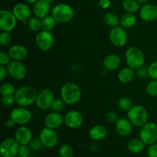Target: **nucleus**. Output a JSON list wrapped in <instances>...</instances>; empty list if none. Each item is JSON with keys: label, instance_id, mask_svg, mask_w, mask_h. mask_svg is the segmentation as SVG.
<instances>
[{"label": "nucleus", "instance_id": "50", "mask_svg": "<svg viewBox=\"0 0 157 157\" xmlns=\"http://www.w3.org/2000/svg\"><path fill=\"white\" fill-rule=\"evenodd\" d=\"M81 67V65L80 64H78V63H73V64L71 65V69L73 71L79 70Z\"/></svg>", "mask_w": 157, "mask_h": 157}, {"label": "nucleus", "instance_id": "43", "mask_svg": "<svg viewBox=\"0 0 157 157\" xmlns=\"http://www.w3.org/2000/svg\"><path fill=\"white\" fill-rule=\"evenodd\" d=\"M31 149L29 145H20L18 156L19 157H29L31 156Z\"/></svg>", "mask_w": 157, "mask_h": 157}, {"label": "nucleus", "instance_id": "13", "mask_svg": "<svg viewBox=\"0 0 157 157\" xmlns=\"http://www.w3.org/2000/svg\"><path fill=\"white\" fill-rule=\"evenodd\" d=\"M6 67L9 76L17 81L23 80L27 75V69L21 61H12Z\"/></svg>", "mask_w": 157, "mask_h": 157}, {"label": "nucleus", "instance_id": "1", "mask_svg": "<svg viewBox=\"0 0 157 157\" xmlns=\"http://www.w3.org/2000/svg\"><path fill=\"white\" fill-rule=\"evenodd\" d=\"M38 93L35 88L30 85L21 86L15 93L16 104L21 107H29L36 102Z\"/></svg>", "mask_w": 157, "mask_h": 157}, {"label": "nucleus", "instance_id": "46", "mask_svg": "<svg viewBox=\"0 0 157 157\" xmlns=\"http://www.w3.org/2000/svg\"><path fill=\"white\" fill-rule=\"evenodd\" d=\"M98 5L102 9H107L111 5L110 0H99Z\"/></svg>", "mask_w": 157, "mask_h": 157}, {"label": "nucleus", "instance_id": "28", "mask_svg": "<svg viewBox=\"0 0 157 157\" xmlns=\"http://www.w3.org/2000/svg\"><path fill=\"white\" fill-rule=\"evenodd\" d=\"M122 6L126 12H129V13L134 14L139 12L140 9V3L137 0H124Z\"/></svg>", "mask_w": 157, "mask_h": 157}, {"label": "nucleus", "instance_id": "47", "mask_svg": "<svg viewBox=\"0 0 157 157\" xmlns=\"http://www.w3.org/2000/svg\"><path fill=\"white\" fill-rule=\"evenodd\" d=\"M8 74V71H7V67L6 66L4 65H1L0 66V80L2 81V80L5 79V78L6 77Z\"/></svg>", "mask_w": 157, "mask_h": 157}, {"label": "nucleus", "instance_id": "37", "mask_svg": "<svg viewBox=\"0 0 157 157\" xmlns=\"http://www.w3.org/2000/svg\"><path fill=\"white\" fill-rule=\"evenodd\" d=\"M147 92L150 96L157 97V80H152L147 86Z\"/></svg>", "mask_w": 157, "mask_h": 157}, {"label": "nucleus", "instance_id": "19", "mask_svg": "<svg viewBox=\"0 0 157 157\" xmlns=\"http://www.w3.org/2000/svg\"><path fill=\"white\" fill-rule=\"evenodd\" d=\"M51 12V2L47 0H38L34 4L33 12L38 18L42 19L49 15Z\"/></svg>", "mask_w": 157, "mask_h": 157}, {"label": "nucleus", "instance_id": "29", "mask_svg": "<svg viewBox=\"0 0 157 157\" xmlns=\"http://www.w3.org/2000/svg\"><path fill=\"white\" fill-rule=\"evenodd\" d=\"M28 28L32 32H38L42 30V23H41V18H38L36 16H31L26 21Z\"/></svg>", "mask_w": 157, "mask_h": 157}, {"label": "nucleus", "instance_id": "16", "mask_svg": "<svg viewBox=\"0 0 157 157\" xmlns=\"http://www.w3.org/2000/svg\"><path fill=\"white\" fill-rule=\"evenodd\" d=\"M139 14L140 18L144 21H155L157 19V6L152 3L144 4L140 9Z\"/></svg>", "mask_w": 157, "mask_h": 157}, {"label": "nucleus", "instance_id": "55", "mask_svg": "<svg viewBox=\"0 0 157 157\" xmlns=\"http://www.w3.org/2000/svg\"><path fill=\"white\" fill-rule=\"evenodd\" d=\"M15 157H17V156H15ZM18 157H19V156H18Z\"/></svg>", "mask_w": 157, "mask_h": 157}, {"label": "nucleus", "instance_id": "9", "mask_svg": "<svg viewBox=\"0 0 157 157\" xmlns=\"http://www.w3.org/2000/svg\"><path fill=\"white\" fill-rule=\"evenodd\" d=\"M35 43L40 50L46 52L53 47L55 38L52 32L41 30L38 32L35 37Z\"/></svg>", "mask_w": 157, "mask_h": 157}, {"label": "nucleus", "instance_id": "39", "mask_svg": "<svg viewBox=\"0 0 157 157\" xmlns=\"http://www.w3.org/2000/svg\"><path fill=\"white\" fill-rule=\"evenodd\" d=\"M135 75L140 80H145L149 77V71L148 67H145V66H142V67H139L135 71Z\"/></svg>", "mask_w": 157, "mask_h": 157}, {"label": "nucleus", "instance_id": "7", "mask_svg": "<svg viewBox=\"0 0 157 157\" xmlns=\"http://www.w3.org/2000/svg\"><path fill=\"white\" fill-rule=\"evenodd\" d=\"M109 40L115 47L122 48L125 46L128 40V36L125 29L121 25L112 28L109 33Z\"/></svg>", "mask_w": 157, "mask_h": 157}, {"label": "nucleus", "instance_id": "23", "mask_svg": "<svg viewBox=\"0 0 157 157\" xmlns=\"http://www.w3.org/2000/svg\"><path fill=\"white\" fill-rule=\"evenodd\" d=\"M121 64V58L116 54L107 55L103 61V66L107 71H115Z\"/></svg>", "mask_w": 157, "mask_h": 157}, {"label": "nucleus", "instance_id": "54", "mask_svg": "<svg viewBox=\"0 0 157 157\" xmlns=\"http://www.w3.org/2000/svg\"><path fill=\"white\" fill-rule=\"evenodd\" d=\"M29 157H36V156H30Z\"/></svg>", "mask_w": 157, "mask_h": 157}, {"label": "nucleus", "instance_id": "8", "mask_svg": "<svg viewBox=\"0 0 157 157\" xmlns=\"http://www.w3.org/2000/svg\"><path fill=\"white\" fill-rule=\"evenodd\" d=\"M17 18L12 11L2 9L0 11V29L2 32H10L15 29Z\"/></svg>", "mask_w": 157, "mask_h": 157}, {"label": "nucleus", "instance_id": "44", "mask_svg": "<svg viewBox=\"0 0 157 157\" xmlns=\"http://www.w3.org/2000/svg\"><path fill=\"white\" fill-rule=\"evenodd\" d=\"M106 120L107 121V122L111 123V124H115V123L117 121L118 115L117 114V113H115L114 111H109L106 113Z\"/></svg>", "mask_w": 157, "mask_h": 157}, {"label": "nucleus", "instance_id": "17", "mask_svg": "<svg viewBox=\"0 0 157 157\" xmlns=\"http://www.w3.org/2000/svg\"><path fill=\"white\" fill-rule=\"evenodd\" d=\"M15 139L20 145H29L33 139L32 131L25 125L20 126L15 133Z\"/></svg>", "mask_w": 157, "mask_h": 157}, {"label": "nucleus", "instance_id": "26", "mask_svg": "<svg viewBox=\"0 0 157 157\" xmlns=\"http://www.w3.org/2000/svg\"><path fill=\"white\" fill-rule=\"evenodd\" d=\"M135 75V71L133 69L130 67H126L121 69L118 73V80L122 84H128L131 82Z\"/></svg>", "mask_w": 157, "mask_h": 157}, {"label": "nucleus", "instance_id": "53", "mask_svg": "<svg viewBox=\"0 0 157 157\" xmlns=\"http://www.w3.org/2000/svg\"><path fill=\"white\" fill-rule=\"evenodd\" d=\"M47 1H48L49 2H51V3H52V2H54V0H47Z\"/></svg>", "mask_w": 157, "mask_h": 157}, {"label": "nucleus", "instance_id": "32", "mask_svg": "<svg viewBox=\"0 0 157 157\" xmlns=\"http://www.w3.org/2000/svg\"><path fill=\"white\" fill-rule=\"evenodd\" d=\"M118 107L123 111H128L131 107H133V103L132 101L127 97H121L118 100Z\"/></svg>", "mask_w": 157, "mask_h": 157}, {"label": "nucleus", "instance_id": "34", "mask_svg": "<svg viewBox=\"0 0 157 157\" xmlns=\"http://www.w3.org/2000/svg\"><path fill=\"white\" fill-rule=\"evenodd\" d=\"M60 157H73L74 156V149L69 144H63L58 150Z\"/></svg>", "mask_w": 157, "mask_h": 157}, {"label": "nucleus", "instance_id": "48", "mask_svg": "<svg viewBox=\"0 0 157 157\" xmlns=\"http://www.w3.org/2000/svg\"><path fill=\"white\" fill-rule=\"evenodd\" d=\"M15 125H16V124H15V123L14 122V121H12L11 118H9L8 121H6V127H7V128H9V129L13 128V127H15Z\"/></svg>", "mask_w": 157, "mask_h": 157}, {"label": "nucleus", "instance_id": "41", "mask_svg": "<svg viewBox=\"0 0 157 157\" xmlns=\"http://www.w3.org/2000/svg\"><path fill=\"white\" fill-rule=\"evenodd\" d=\"M12 61V60L9 52H4V51L0 52V64L1 65L7 66Z\"/></svg>", "mask_w": 157, "mask_h": 157}, {"label": "nucleus", "instance_id": "25", "mask_svg": "<svg viewBox=\"0 0 157 157\" xmlns=\"http://www.w3.org/2000/svg\"><path fill=\"white\" fill-rule=\"evenodd\" d=\"M146 144L140 138H133L127 142V147L130 152L133 153H140L144 150Z\"/></svg>", "mask_w": 157, "mask_h": 157}, {"label": "nucleus", "instance_id": "14", "mask_svg": "<svg viewBox=\"0 0 157 157\" xmlns=\"http://www.w3.org/2000/svg\"><path fill=\"white\" fill-rule=\"evenodd\" d=\"M39 138L44 147L47 148H53L58 143V136L55 130L46 127L40 131Z\"/></svg>", "mask_w": 157, "mask_h": 157}, {"label": "nucleus", "instance_id": "49", "mask_svg": "<svg viewBox=\"0 0 157 157\" xmlns=\"http://www.w3.org/2000/svg\"><path fill=\"white\" fill-rule=\"evenodd\" d=\"M97 141H94L90 145V150L92 152H96L99 149V144H97Z\"/></svg>", "mask_w": 157, "mask_h": 157}, {"label": "nucleus", "instance_id": "45", "mask_svg": "<svg viewBox=\"0 0 157 157\" xmlns=\"http://www.w3.org/2000/svg\"><path fill=\"white\" fill-rule=\"evenodd\" d=\"M147 156L148 157H157V144L149 146L147 149Z\"/></svg>", "mask_w": 157, "mask_h": 157}, {"label": "nucleus", "instance_id": "40", "mask_svg": "<svg viewBox=\"0 0 157 157\" xmlns=\"http://www.w3.org/2000/svg\"><path fill=\"white\" fill-rule=\"evenodd\" d=\"M16 104L15 95H9V96H2V104L3 107H11Z\"/></svg>", "mask_w": 157, "mask_h": 157}, {"label": "nucleus", "instance_id": "51", "mask_svg": "<svg viewBox=\"0 0 157 157\" xmlns=\"http://www.w3.org/2000/svg\"><path fill=\"white\" fill-rule=\"evenodd\" d=\"M27 3H29V4H35L36 2H38V0H25Z\"/></svg>", "mask_w": 157, "mask_h": 157}, {"label": "nucleus", "instance_id": "42", "mask_svg": "<svg viewBox=\"0 0 157 157\" xmlns=\"http://www.w3.org/2000/svg\"><path fill=\"white\" fill-rule=\"evenodd\" d=\"M149 77L152 80H157V61H153L149 65Z\"/></svg>", "mask_w": 157, "mask_h": 157}, {"label": "nucleus", "instance_id": "15", "mask_svg": "<svg viewBox=\"0 0 157 157\" xmlns=\"http://www.w3.org/2000/svg\"><path fill=\"white\" fill-rule=\"evenodd\" d=\"M84 122V117L79 111L70 110L64 117V123L71 129H78L81 127Z\"/></svg>", "mask_w": 157, "mask_h": 157}, {"label": "nucleus", "instance_id": "31", "mask_svg": "<svg viewBox=\"0 0 157 157\" xmlns=\"http://www.w3.org/2000/svg\"><path fill=\"white\" fill-rule=\"evenodd\" d=\"M41 23H42V30L52 32L55 29L58 22L52 15H48L41 19Z\"/></svg>", "mask_w": 157, "mask_h": 157}, {"label": "nucleus", "instance_id": "24", "mask_svg": "<svg viewBox=\"0 0 157 157\" xmlns=\"http://www.w3.org/2000/svg\"><path fill=\"white\" fill-rule=\"evenodd\" d=\"M107 128L101 124H97L92 127L89 130V136L94 141H100L105 139L107 136Z\"/></svg>", "mask_w": 157, "mask_h": 157}, {"label": "nucleus", "instance_id": "5", "mask_svg": "<svg viewBox=\"0 0 157 157\" xmlns=\"http://www.w3.org/2000/svg\"><path fill=\"white\" fill-rule=\"evenodd\" d=\"M127 118L133 125L141 127L148 122L149 114L145 107L141 105H135L127 111Z\"/></svg>", "mask_w": 157, "mask_h": 157}, {"label": "nucleus", "instance_id": "11", "mask_svg": "<svg viewBox=\"0 0 157 157\" xmlns=\"http://www.w3.org/2000/svg\"><path fill=\"white\" fill-rule=\"evenodd\" d=\"M10 118L16 125L24 126L29 124L32 120V113L25 107H15L11 111Z\"/></svg>", "mask_w": 157, "mask_h": 157}, {"label": "nucleus", "instance_id": "20", "mask_svg": "<svg viewBox=\"0 0 157 157\" xmlns=\"http://www.w3.org/2000/svg\"><path fill=\"white\" fill-rule=\"evenodd\" d=\"M9 54L12 61H21L25 59L29 55V51L22 44H14L9 49Z\"/></svg>", "mask_w": 157, "mask_h": 157}, {"label": "nucleus", "instance_id": "22", "mask_svg": "<svg viewBox=\"0 0 157 157\" xmlns=\"http://www.w3.org/2000/svg\"><path fill=\"white\" fill-rule=\"evenodd\" d=\"M132 123L128 118H119L115 123V129L118 134L121 136H127L132 131Z\"/></svg>", "mask_w": 157, "mask_h": 157}, {"label": "nucleus", "instance_id": "52", "mask_svg": "<svg viewBox=\"0 0 157 157\" xmlns=\"http://www.w3.org/2000/svg\"><path fill=\"white\" fill-rule=\"evenodd\" d=\"M138 2H139L140 4H147V2H148L149 0H137Z\"/></svg>", "mask_w": 157, "mask_h": 157}, {"label": "nucleus", "instance_id": "6", "mask_svg": "<svg viewBox=\"0 0 157 157\" xmlns=\"http://www.w3.org/2000/svg\"><path fill=\"white\" fill-rule=\"evenodd\" d=\"M140 138L146 145L150 146L157 142V124L147 122L140 127Z\"/></svg>", "mask_w": 157, "mask_h": 157}, {"label": "nucleus", "instance_id": "4", "mask_svg": "<svg viewBox=\"0 0 157 157\" xmlns=\"http://www.w3.org/2000/svg\"><path fill=\"white\" fill-rule=\"evenodd\" d=\"M52 15L58 23L65 24L72 20L75 15L74 9L67 3H59L53 8Z\"/></svg>", "mask_w": 157, "mask_h": 157}, {"label": "nucleus", "instance_id": "21", "mask_svg": "<svg viewBox=\"0 0 157 157\" xmlns=\"http://www.w3.org/2000/svg\"><path fill=\"white\" fill-rule=\"evenodd\" d=\"M64 123V117L58 112H52L45 117L44 121V126L48 128L55 129L58 128Z\"/></svg>", "mask_w": 157, "mask_h": 157}, {"label": "nucleus", "instance_id": "36", "mask_svg": "<svg viewBox=\"0 0 157 157\" xmlns=\"http://www.w3.org/2000/svg\"><path fill=\"white\" fill-rule=\"evenodd\" d=\"M29 147H30L31 150L32 151H40L43 149L44 147V145H43L42 142L41 140H40V138H34L31 140V142L29 143Z\"/></svg>", "mask_w": 157, "mask_h": 157}, {"label": "nucleus", "instance_id": "30", "mask_svg": "<svg viewBox=\"0 0 157 157\" xmlns=\"http://www.w3.org/2000/svg\"><path fill=\"white\" fill-rule=\"evenodd\" d=\"M104 23L109 27H116L120 25V18L117 14L113 12H107L103 17Z\"/></svg>", "mask_w": 157, "mask_h": 157}, {"label": "nucleus", "instance_id": "3", "mask_svg": "<svg viewBox=\"0 0 157 157\" xmlns=\"http://www.w3.org/2000/svg\"><path fill=\"white\" fill-rule=\"evenodd\" d=\"M125 60L127 66L136 71V69L144 65L145 55L139 48L131 46L126 51Z\"/></svg>", "mask_w": 157, "mask_h": 157}, {"label": "nucleus", "instance_id": "27", "mask_svg": "<svg viewBox=\"0 0 157 157\" xmlns=\"http://www.w3.org/2000/svg\"><path fill=\"white\" fill-rule=\"evenodd\" d=\"M136 22V18L133 13L126 12L120 18V25L124 29H130L135 25Z\"/></svg>", "mask_w": 157, "mask_h": 157}, {"label": "nucleus", "instance_id": "18", "mask_svg": "<svg viewBox=\"0 0 157 157\" xmlns=\"http://www.w3.org/2000/svg\"><path fill=\"white\" fill-rule=\"evenodd\" d=\"M12 12L16 17L17 19L23 21V22L27 21L32 14V11H31L29 5L24 2H19L15 4L12 9Z\"/></svg>", "mask_w": 157, "mask_h": 157}, {"label": "nucleus", "instance_id": "33", "mask_svg": "<svg viewBox=\"0 0 157 157\" xmlns=\"http://www.w3.org/2000/svg\"><path fill=\"white\" fill-rule=\"evenodd\" d=\"M15 87L10 83H4L0 87V93L2 96H9V95H15Z\"/></svg>", "mask_w": 157, "mask_h": 157}, {"label": "nucleus", "instance_id": "35", "mask_svg": "<svg viewBox=\"0 0 157 157\" xmlns=\"http://www.w3.org/2000/svg\"><path fill=\"white\" fill-rule=\"evenodd\" d=\"M65 102L62 100V98H55L54 100L53 103L52 104V107H51V109L52 110V111L54 112H60L61 110H64V106H65Z\"/></svg>", "mask_w": 157, "mask_h": 157}, {"label": "nucleus", "instance_id": "2", "mask_svg": "<svg viewBox=\"0 0 157 157\" xmlns=\"http://www.w3.org/2000/svg\"><path fill=\"white\" fill-rule=\"evenodd\" d=\"M61 98L66 104L73 105L78 103L81 98V89L77 84L67 82L61 88Z\"/></svg>", "mask_w": 157, "mask_h": 157}, {"label": "nucleus", "instance_id": "12", "mask_svg": "<svg viewBox=\"0 0 157 157\" xmlns=\"http://www.w3.org/2000/svg\"><path fill=\"white\" fill-rule=\"evenodd\" d=\"M20 144L12 138H7L2 142L0 153L2 157H15L18 156Z\"/></svg>", "mask_w": 157, "mask_h": 157}, {"label": "nucleus", "instance_id": "38", "mask_svg": "<svg viewBox=\"0 0 157 157\" xmlns=\"http://www.w3.org/2000/svg\"><path fill=\"white\" fill-rule=\"evenodd\" d=\"M12 42V36L8 32H2L0 34V44L3 47L9 46Z\"/></svg>", "mask_w": 157, "mask_h": 157}, {"label": "nucleus", "instance_id": "10", "mask_svg": "<svg viewBox=\"0 0 157 157\" xmlns=\"http://www.w3.org/2000/svg\"><path fill=\"white\" fill-rule=\"evenodd\" d=\"M55 99L54 92L50 89H43L38 93L36 99L37 107L42 110H48L51 109L54 100Z\"/></svg>", "mask_w": 157, "mask_h": 157}]
</instances>
